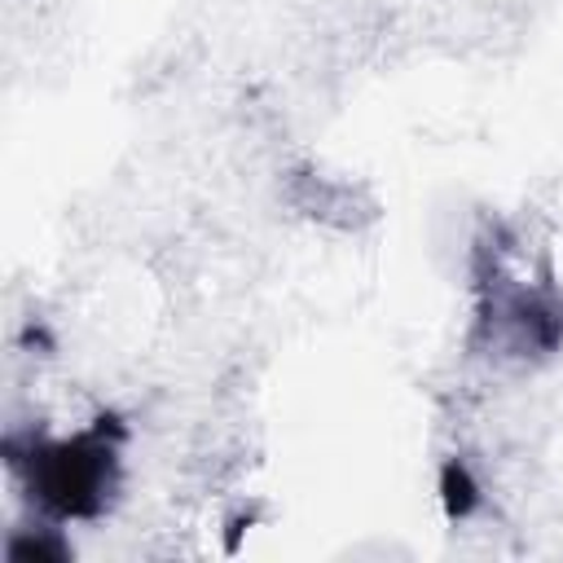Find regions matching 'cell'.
<instances>
[{
    "label": "cell",
    "mask_w": 563,
    "mask_h": 563,
    "mask_svg": "<svg viewBox=\"0 0 563 563\" xmlns=\"http://www.w3.org/2000/svg\"><path fill=\"white\" fill-rule=\"evenodd\" d=\"M119 440L123 427L114 413H101L88 431L70 440H40V435H9L4 457L26 484V501L53 519H97L119 484Z\"/></svg>",
    "instance_id": "6da1fadb"
},
{
    "label": "cell",
    "mask_w": 563,
    "mask_h": 563,
    "mask_svg": "<svg viewBox=\"0 0 563 563\" xmlns=\"http://www.w3.org/2000/svg\"><path fill=\"white\" fill-rule=\"evenodd\" d=\"M440 501H444L449 519H466L479 506V484L471 479L466 462H457V457L444 462V471H440Z\"/></svg>",
    "instance_id": "7a4b0ae2"
},
{
    "label": "cell",
    "mask_w": 563,
    "mask_h": 563,
    "mask_svg": "<svg viewBox=\"0 0 563 563\" xmlns=\"http://www.w3.org/2000/svg\"><path fill=\"white\" fill-rule=\"evenodd\" d=\"M9 559L13 563H26V559H70V545L57 537V528H40V532H13L9 537Z\"/></svg>",
    "instance_id": "3957f363"
}]
</instances>
